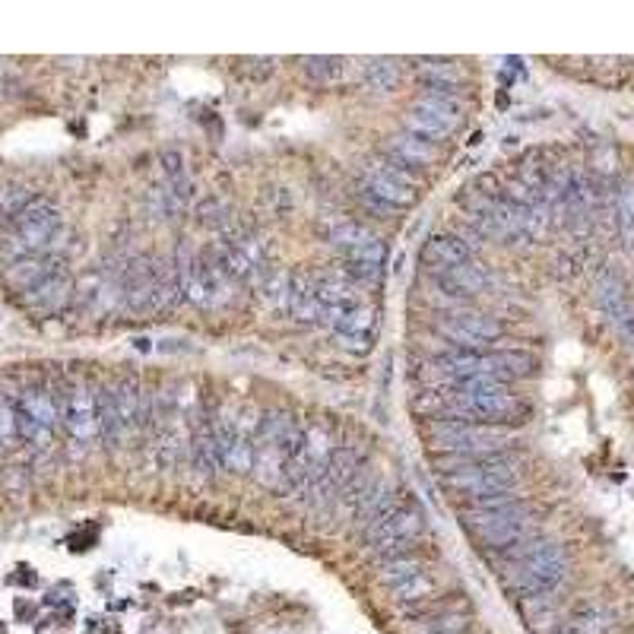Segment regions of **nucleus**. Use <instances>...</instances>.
<instances>
[{"instance_id":"nucleus-1","label":"nucleus","mask_w":634,"mask_h":634,"mask_svg":"<svg viewBox=\"0 0 634 634\" xmlns=\"http://www.w3.org/2000/svg\"><path fill=\"white\" fill-rule=\"evenodd\" d=\"M460 524L473 533L479 546L508 552L527 543L533 533V511L517 495H486L473 498L460 508Z\"/></svg>"},{"instance_id":"nucleus-2","label":"nucleus","mask_w":634,"mask_h":634,"mask_svg":"<svg viewBox=\"0 0 634 634\" xmlns=\"http://www.w3.org/2000/svg\"><path fill=\"white\" fill-rule=\"evenodd\" d=\"M505 555V571H501V581L505 590L520 596V600H543L552 596V590L565 581V555L552 543H539V539H527Z\"/></svg>"},{"instance_id":"nucleus-25","label":"nucleus","mask_w":634,"mask_h":634,"mask_svg":"<svg viewBox=\"0 0 634 634\" xmlns=\"http://www.w3.org/2000/svg\"><path fill=\"white\" fill-rule=\"evenodd\" d=\"M409 634H466V615L463 612H451V609H441L435 615H425L419 619Z\"/></svg>"},{"instance_id":"nucleus-6","label":"nucleus","mask_w":634,"mask_h":634,"mask_svg":"<svg viewBox=\"0 0 634 634\" xmlns=\"http://www.w3.org/2000/svg\"><path fill=\"white\" fill-rule=\"evenodd\" d=\"M425 435L432 447L444 457H470L486 460L505 454L514 444V432L489 422H454V419H435L425 425Z\"/></svg>"},{"instance_id":"nucleus-5","label":"nucleus","mask_w":634,"mask_h":634,"mask_svg":"<svg viewBox=\"0 0 634 634\" xmlns=\"http://www.w3.org/2000/svg\"><path fill=\"white\" fill-rule=\"evenodd\" d=\"M435 466L441 473L444 489L466 498H486V495H505L517 486V463L508 457H486V460H470V457H435Z\"/></svg>"},{"instance_id":"nucleus-24","label":"nucleus","mask_w":634,"mask_h":634,"mask_svg":"<svg viewBox=\"0 0 634 634\" xmlns=\"http://www.w3.org/2000/svg\"><path fill=\"white\" fill-rule=\"evenodd\" d=\"M400 77L403 70H400V61L394 58H371L365 64V80L375 92H394L400 86Z\"/></svg>"},{"instance_id":"nucleus-26","label":"nucleus","mask_w":634,"mask_h":634,"mask_svg":"<svg viewBox=\"0 0 634 634\" xmlns=\"http://www.w3.org/2000/svg\"><path fill=\"white\" fill-rule=\"evenodd\" d=\"M422 571H425L422 558H416V555H397V558H384L378 577H381V584L397 587V584L409 581V577H416Z\"/></svg>"},{"instance_id":"nucleus-9","label":"nucleus","mask_w":634,"mask_h":634,"mask_svg":"<svg viewBox=\"0 0 634 634\" xmlns=\"http://www.w3.org/2000/svg\"><path fill=\"white\" fill-rule=\"evenodd\" d=\"M96 400H99L102 438L124 444L146 425V416H149L146 397L140 394V387L134 381H118L111 387H99Z\"/></svg>"},{"instance_id":"nucleus-4","label":"nucleus","mask_w":634,"mask_h":634,"mask_svg":"<svg viewBox=\"0 0 634 634\" xmlns=\"http://www.w3.org/2000/svg\"><path fill=\"white\" fill-rule=\"evenodd\" d=\"M305 428L283 409H264L254 422V479L260 486L286 492V466Z\"/></svg>"},{"instance_id":"nucleus-11","label":"nucleus","mask_w":634,"mask_h":634,"mask_svg":"<svg viewBox=\"0 0 634 634\" xmlns=\"http://www.w3.org/2000/svg\"><path fill=\"white\" fill-rule=\"evenodd\" d=\"M362 191L384 203L387 210H406L419 197V181L394 159H375L362 169Z\"/></svg>"},{"instance_id":"nucleus-19","label":"nucleus","mask_w":634,"mask_h":634,"mask_svg":"<svg viewBox=\"0 0 634 634\" xmlns=\"http://www.w3.org/2000/svg\"><path fill=\"white\" fill-rule=\"evenodd\" d=\"M61 264L54 257H45V254H35V257H23V260H16V264L7 267L4 279H7V286L13 292H20V295H29L35 286H42L45 279L51 273H58Z\"/></svg>"},{"instance_id":"nucleus-30","label":"nucleus","mask_w":634,"mask_h":634,"mask_svg":"<svg viewBox=\"0 0 634 634\" xmlns=\"http://www.w3.org/2000/svg\"><path fill=\"white\" fill-rule=\"evenodd\" d=\"M390 590H394V600H400V603H422V600H428V596H432L435 581L428 577V571H422V574L409 577V581L390 587Z\"/></svg>"},{"instance_id":"nucleus-13","label":"nucleus","mask_w":634,"mask_h":634,"mask_svg":"<svg viewBox=\"0 0 634 634\" xmlns=\"http://www.w3.org/2000/svg\"><path fill=\"white\" fill-rule=\"evenodd\" d=\"M359 470H362V457L352 451V447H337L330 463L324 466V473L305 489L308 501L314 508H327L333 501H340L346 489L352 486V479L359 476Z\"/></svg>"},{"instance_id":"nucleus-10","label":"nucleus","mask_w":634,"mask_h":634,"mask_svg":"<svg viewBox=\"0 0 634 634\" xmlns=\"http://www.w3.org/2000/svg\"><path fill=\"white\" fill-rule=\"evenodd\" d=\"M425 527V520L422 514L413 508V505H406V501H394L375 524H371L365 530V539H368V546L371 552H375L381 562L384 558H397V555H409V549H413V543L419 539Z\"/></svg>"},{"instance_id":"nucleus-3","label":"nucleus","mask_w":634,"mask_h":634,"mask_svg":"<svg viewBox=\"0 0 634 634\" xmlns=\"http://www.w3.org/2000/svg\"><path fill=\"white\" fill-rule=\"evenodd\" d=\"M435 406L438 413L454 419V422H511L514 416L524 413V403H520L508 384L501 381H457L447 384V390L435 394Z\"/></svg>"},{"instance_id":"nucleus-8","label":"nucleus","mask_w":634,"mask_h":634,"mask_svg":"<svg viewBox=\"0 0 634 634\" xmlns=\"http://www.w3.org/2000/svg\"><path fill=\"white\" fill-rule=\"evenodd\" d=\"M58 232H61V210L51 207L48 200H32L26 210H20L10 219L4 245H0V257L16 264L23 257L45 254V248Z\"/></svg>"},{"instance_id":"nucleus-18","label":"nucleus","mask_w":634,"mask_h":634,"mask_svg":"<svg viewBox=\"0 0 634 634\" xmlns=\"http://www.w3.org/2000/svg\"><path fill=\"white\" fill-rule=\"evenodd\" d=\"M473 254H476V245H470L463 235H454V232H438L428 238L422 248V260L438 273L454 270L460 264H470Z\"/></svg>"},{"instance_id":"nucleus-22","label":"nucleus","mask_w":634,"mask_h":634,"mask_svg":"<svg viewBox=\"0 0 634 634\" xmlns=\"http://www.w3.org/2000/svg\"><path fill=\"white\" fill-rule=\"evenodd\" d=\"M416 70L425 80V89H460L463 83V70L447 58H419Z\"/></svg>"},{"instance_id":"nucleus-16","label":"nucleus","mask_w":634,"mask_h":634,"mask_svg":"<svg viewBox=\"0 0 634 634\" xmlns=\"http://www.w3.org/2000/svg\"><path fill=\"white\" fill-rule=\"evenodd\" d=\"M438 333L451 340V343L463 346V349L482 352V346L501 337V327H498V321H492V317H486V314L457 311V314L441 317V321H438Z\"/></svg>"},{"instance_id":"nucleus-33","label":"nucleus","mask_w":634,"mask_h":634,"mask_svg":"<svg viewBox=\"0 0 634 634\" xmlns=\"http://www.w3.org/2000/svg\"><path fill=\"white\" fill-rule=\"evenodd\" d=\"M0 64H4V61H0Z\"/></svg>"},{"instance_id":"nucleus-7","label":"nucleus","mask_w":634,"mask_h":634,"mask_svg":"<svg viewBox=\"0 0 634 634\" xmlns=\"http://www.w3.org/2000/svg\"><path fill=\"white\" fill-rule=\"evenodd\" d=\"M435 368L447 384L473 381V378L508 384L514 378L533 375L536 359L527 356V352H470V349H460V352H451V356L438 359Z\"/></svg>"},{"instance_id":"nucleus-28","label":"nucleus","mask_w":634,"mask_h":634,"mask_svg":"<svg viewBox=\"0 0 634 634\" xmlns=\"http://www.w3.org/2000/svg\"><path fill=\"white\" fill-rule=\"evenodd\" d=\"M194 457L200 463V470L207 473H216L222 460H219V444H216V435H213V425H203L197 438H194Z\"/></svg>"},{"instance_id":"nucleus-23","label":"nucleus","mask_w":634,"mask_h":634,"mask_svg":"<svg viewBox=\"0 0 634 634\" xmlns=\"http://www.w3.org/2000/svg\"><path fill=\"white\" fill-rule=\"evenodd\" d=\"M441 279H444V286L454 289L457 295H476V292H482V289L492 283L489 273L482 270L476 260H470V264H460L454 270H444Z\"/></svg>"},{"instance_id":"nucleus-20","label":"nucleus","mask_w":634,"mask_h":634,"mask_svg":"<svg viewBox=\"0 0 634 634\" xmlns=\"http://www.w3.org/2000/svg\"><path fill=\"white\" fill-rule=\"evenodd\" d=\"M387 159H394L397 165H403V169H406V165H419V169H425V165L438 162V146L416 137V134H409V130H403V134L390 137Z\"/></svg>"},{"instance_id":"nucleus-21","label":"nucleus","mask_w":634,"mask_h":634,"mask_svg":"<svg viewBox=\"0 0 634 634\" xmlns=\"http://www.w3.org/2000/svg\"><path fill=\"white\" fill-rule=\"evenodd\" d=\"M67 295H70V279L64 270L58 273H51L42 286H35L26 298V305L35 308V311H42V314H51V311H58L64 302H67Z\"/></svg>"},{"instance_id":"nucleus-32","label":"nucleus","mask_w":634,"mask_h":634,"mask_svg":"<svg viewBox=\"0 0 634 634\" xmlns=\"http://www.w3.org/2000/svg\"><path fill=\"white\" fill-rule=\"evenodd\" d=\"M16 435H20V416L7 397H0V444L13 441Z\"/></svg>"},{"instance_id":"nucleus-29","label":"nucleus","mask_w":634,"mask_h":634,"mask_svg":"<svg viewBox=\"0 0 634 634\" xmlns=\"http://www.w3.org/2000/svg\"><path fill=\"white\" fill-rule=\"evenodd\" d=\"M615 219H619L622 238L628 245H634V184L625 181L619 191H615Z\"/></svg>"},{"instance_id":"nucleus-14","label":"nucleus","mask_w":634,"mask_h":634,"mask_svg":"<svg viewBox=\"0 0 634 634\" xmlns=\"http://www.w3.org/2000/svg\"><path fill=\"white\" fill-rule=\"evenodd\" d=\"M16 416H20V435L29 444L48 447L54 428H58V422H61V406H58V400L48 394V390L29 387V390H23Z\"/></svg>"},{"instance_id":"nucleus-31","label":"nucleus","mask_w":634,"mask_h":634,"mask_svg":"<svg viewBox=\"0 0 634 634\" xmlns=\"http://www.w3.org/2000/svg\"><path fill=\"white\" fill-rule=\"evenodd\" d=\"M298 64H302L305 77H311L317 83H330L343 73V61L340 58H324V54H317V58H302Z\"/></svg>"},{"instance_id":"nucleus-15","label":"nucleus","mask_w":634,"mask_h":634,"mask_svg":"<svg viewBox=\"0 0 634 634\" xmlns=\"http://www.w3.org/2000/svg\"><path fill=\"white\" fill-rule=\"evenodd\" d=\"M61 422L67 428V435L80 444H89L102 435L99 428V400H96V390L89 384H73L64 397L61 406Z\"/></svg>"},{"instance_id":"nucleus-27","label":"nucleus","mask_w":634,"mask_h":634,"mask_svg":"<svg viewBox=\"0 0 634 634\" xmlns=\"http://www.w3.org/2000/svg\"><path fill=\"white\" fill-rule=\"evenodd\" d=\"M330 241H333V245H337L340 251H346V257H349V254H356V251L368 248L371 241H378V238L371 235L365 226H359V222H340V226H333Z\"/></svg>"},{"instance_id":"nucleus-12","label":"nucleus","mask_w":634,"mask_h":634,"mask_svg":"<svg viewBox=\"0 0 634 634\" xmlns=\"http://www.w3.org/2000/svg\"><path fill=\"white\" fill-rule=\"evenodd\" d=\"M337 444H333V435L327 425H311L302 432V441H298L295 454L286 466V489L289 492H305L311 482L324 473V466L330 463Z\"/></svg>"},{"instance_id":"nucleus-17","label":"nucleus","mask_w":634,"mask_h":634,"mask_svg":"<svg viewBox=\"0 0 634 634\" xmlns=\"http://www.w3.org/2000/svg\"><path fill=\"white\" fill-rule=\"evenodd\" d=\"M156 276H159V260L156 257H134L127 260V267L121 270V292L127 308H153L156 295Z\"/></svg>"}]
</instances>
